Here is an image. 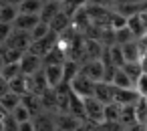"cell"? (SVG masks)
<instances>
[{"instance_id":"obj_28","label":"cell","mask_w":147,"mask_h":131,"mask_svg":"<svg viewBox=\"0 0 147 131\" xmlns=\"http://www.w3.org/2000/svg\"><path fill=\"white\" fill-rule=\"evenodd\" d=\"M2 51V57H4V63H18L20 57L24 55L22 51L18 49H12V47H4V49H0Z\"/></svg>"},{"instance_id":"obj_13","label":"cell","mask_w":147,"mask_h":131,"mask_svg":"<svg viewBox=\"0 0 147 131\" xmlns=\"http://www.w3.org/2000/svg\"><path fill=\"white\" fill-rule=\"evenodd\" d=\"M38 20H40L38 14H24V12H18L16 18L12 20V28H16V30H26V32H28Z\"/></svg>"},{"instance_id":"obj_15","label":"cell","mask_w":147,"mask_h":131,"mask_svg":"<svg viewBox=\"0 0 147 131\" xmlns=\"http://www.w3.org/2000/svg\"><path fill=\"white\" fill-rule=\"evenodd\" d=\"M20 103L30 111V115H32V117L45 111V109H42V103H40V97H38V95H34V93H24V95H20Z\"/></svg>"},{"instance_id":"obj_37","label":"cell","mask_w":147,"mask_h":131,"mask_svg":"<svg viewBox=\"0 0 147 131\" xmlns=\"http://www.w3.org/2000/svg\"><path fill=\"white\" fill-rule=\"evenodd\" d=\"M91 4H97V6H103V8H111V6H115V0H91Z\"/></svg>"},{"instance_id":"obj_41","label":"cell","mask_w":147,"mask_h":131,"mask_svg":"<svg viewBox=\"0 0 147 131\" xmlns=\"http://www.w3.org/2000/svg\"><path fill=\"white\" fill-rule=\"evenodd\" d=\"M0 131H2V119H0Z\"/></svg>"},{"instance_id":"obj_27","label":"cell","mask_w":147,"mask_h":131,"mask_svg":"<svg viewBox=\"0 0 147 131\" xmlns=\"http://www.w3.org/2000/svg\"><path fill=\"white\" fill-rule=\"evenodd\" d=\"M18 75H20V65H18V63H4V67L0 69V77H2L6 83H8L10 79L18 77Z\"/></svg>"},{"instance_id":"obj_12","label":"cell","mask_w":147,"mask_h":131,"mask_svg":"<svg viewBox=\"0 0 147 131\" xmlns=\"http://www.w3.org/2000/svg\"><path fill=\"white\" fill-rule=\"evenodd\" d=\"M121 51H123V57H125V63H137V61H141V45H139V41L135 38V41H129V43H125V45H121Z\"/></svg>"},{"instance_id":"obj_10","label":"cell","mask_w":147,"mask_h":131,"mask_svg":"<svg viewBox=\"0 0 147 131\" xmlns=\"http://www.w3.org/2000/svg\"><path fill=\"white\" fill-rule=\"evenodd\" d=\"M55 111H42L38 115L32 117V123H34V131H57V125H55Z\"/></svg>"},{"instance_id":"obj_24","label":"cell","mask_w":147,"mask_h":131,"mask_svg":"<svg viewBox=\"0 0 147 131\" xmlns=\"http://www.w3.org/2000/svg\"><path fill=\"white\" fill-rule=\"evenodd\" d=\"M121 69L127 73V77L133 81V85H135V81H137V79H139V77L145 73V71H143V65H141V61H137V63H125Z\"/></svg>"},{"instance_id":"obj_19","label":"cell","mask_w":147,"mask_h":131,"mask_svg":"<svg viewBox=\"0 0 147 131\" xmlns=\"http://www.w3.org/2000/svg\"><path fill=\"white\" fill-rule=\"evenodd\" d=\"M45 4V0H20L18 2V12L24 14H38Z\"/></svg>"},{"instance_id":"obj_36","label":"cell","mask_w":147,"mask_h":131,"mask_svg":"<svg viewBox=\"0 0 147 131\" xmlns=\"http://www.w3.org/2000/svg\"><path fill=\"white\" fill-rule=\"evenodd\" d=\"M18 131H34V123H32V119H26V121L18 123Z\"/></svg>"},{"instance_id":"obj_35","label":"cell","mask_w":147,"mask_h":131,"mask_svg":"<svg viewBox=\"0 0 147 131\" xmlns=\"http://www.w3.org/2000/svg\"><path fill=\"white\" fill-rule=\"evenodd\" d=\"M10 32H12V24H10V22H2V20H0V45H4V43L8 41Z\"/></svg>"},{"instance_id":"obj_14","label":"cell","mask_w":147,"mask_h":131,"mask_svg":"<svg viewBox=\"0 0 147 131\" xmlns=\"http://www.w3.org/2000/svg\"><path fill=\"white\" fill-rule=\"evenodd\" d=\"M45 89H49V83H47V77L42 73V69L34 75L28 77V93H34V95H40Z\"/></svg>"},{"instance_id":"obj_29","label":"cell","mask_w":147,"mask_h":131,"mask_svg":"<svg viewBox=\"0 0 147 131\" xmlns=\"http://www.w3.org/2000/svg\"><path fill=\"white\" fill-rule=\"evenodd\" d=\"M113 30H115V28H113ZM129 41H135V36H133V32H131L127 26L115 30V45H125V43H129Z\"/></svg>"},{"instance_id":"obj_6","label":"cell","mask_w":147,"mask_h":131,"mask_svg":"<svg viewBox=\"0 0 147 131\" xmlns=\"http://www.w3.org/2000/svg\"><path fill=\"white\" fill-rule=\"evenodd\" d=\"M18 65H20V73H22V75H26V77H30V75L38 73V71L42 69V57H38V55H34V53L26 51V53L20 57Z\"/></svg>"},{"instance_id":"obj_42","label":"cell","mask_w":147,"mask_h":131,"mask_svg":"<svg viewBox=\"0 0 147 131\" xmlns=\"http://www.w3.org/2000/svg\"><path fill=\"white\" fill-rule=\"evenodd\" d=\"M57 131H61V129H57Z\"/></svg>"},{"instance_id":"obj_34","label":"cell","mask_w":147,"mask_h":131,"mask_svg":"<svg viewBox=\"0 0 147 131\" xmlns=\"http://www.w3.org/2000/svg\"><path fill=\"white\" fill-rule=\"evenodd\" d=\"M135 91H137L141 97H147V75H145V73L135 81Z\"/></svg>"},{"instance_id":"obj_1","label":"cell","mask_w":147,"mask_h":131,"mask_svg":"<svg viewBox=\"0 0 147 131\" xmlns=\"http://www.w3.org/2000/svg\"><path fill=\"white\" fill-rule=\"evenodd\" d=\"M79 73L81 75H85L87 79H91V81H103V77H105V63L101 61V59H89V61H83V63H79Z\"/></svg>"},{"instance_id":"obj_4","label":"cell","mask_w":147,"mask_h":131,"mask_svg":"<svg viewBox=\"0 0 147 131\" xmlns=\"http://www.w3.org/2000/svg\"><path fill=\"white\" fill-rule=\"evenodd\" d=\"M103 103L99 99H95L93 95L91 97H85L83 99V111H85V121H93V123H101L103 121Z\"/></svg>"},{"instance_id":"obj_8","label":"cell","mask_w":147,"mask_h":131,"mask_svg":"<svg viewBox=\"0 0 147 131\" xmlns=\"http://www.w3.org/2000/svg\"><path fill=\"white\" fill-rule=\"evenodd\" d=\"M115 91H117V87L111 85L109 81H97V83H95V93H93V97L99 99L103 105H107V103L115 101Z\"/></svg>"},{"instance_id":"obj_30","label":"cell","mask_w":147,"mask_h":131,"mask_svg":"<svg viewBox=\"0 0 147 131\" xmlns=\"http://www.w3.org/2000/svg\"><path fill=\"white\" fill-rule=\"evenodd\" d=\"M135 117L137 123H143L147 119V97H139V101L135 103Z\"/></svg>"},{"instance_id":"obj_25","label":"cell","mask_w":147,"mask_h":131,"mask_svg":"<svg viewBox=\"0 0 147 131\" xmlns=\"http://www.w3.org/2000/svg\"><path fill=\"white\" fill-rule=\"evenodd\" d=\"M18 14V6L16 4H0V20L2 22H10L16 18Z\"/></svg>"},{"instance_id":"obj_23","label":"cell","mask_w":147,"mask_h":131,"mask_svg":"<svg viewBox=\"0 0 147 131\" xmlns=\"http://www.w3.org/2000/svg\"><path fill=\"white\" fill-rule=\"evenodd\" d=\"M119 121H121L125 127H131L133 123H137V117H135V105H121Z\"/></svg>"},{"instance_id":"obj_26","label":"cell","mask_w":147,"mask_h":131,"mask_svg":"<svg viewBox=\"0 0 147 131\" xmlns=\"http://www.w3.org/2000/svg\"><path fill=\"white\" fill-rule=\"evenodd\" d=\"M51 32V26H49V22H42V20H38L30 30H28V34H30V43L32 41H38V38H42V36H47Z\"/></svg>"},{"instance_id":"obj_2","label":"cell","mask_w":147,"mask_h":131,"mask_svg":"<svg viewBox=\"0 0 147 131\" xmlns=\"http://www.w3.org/2000/svg\"><path fill=\"white\" fill-rule=\"evenodd\" d=\"M69 87H71V91H73L75 95H79L81 99L91 97V95L95 93V81L87 79V77L81 75V73H77V75L69 81Z\"/></svg>"},{"instance_id":"obj_40","label":"cell","mask_w":147,"mask_h":131,"mask_svg":"<svg viewBox=\"0 0 147 131\" xmlns=\"http://www.w3.org/2000/svg\"><path fill=\"white\" fill-rule=\"evenodd\" d=\"M4 67V57H2V51H0V69Z\"/></svg>"},{"instance_id":"obj_33","label":"cell","mask_w":147,"mask_h":131,"mask_svg":"<svg viewBox=\"0 0 147 131\" xmlns=\"http://www.w3.org/2000/svg\"><path fill=\"white\" fill-rule=\"evenodd\" d=\"M125 125L121 121H101V131H123Z\"/></svg>"},{"instance_id":"obj_22","label":"cell","mask_w":147,"mask_h":131,"mask_svg":"<svg viewBox=\"0 0 147 131\" xmlns=\"http://www.w3.org/2000/svg\"><path fill=\"white\" fill-rule=\"evenodd\" d=\"M121 115V105L117 101H111L103 107V121H119Z\"/></svg>"},{"instance_id":"obj_32","label":"cell","mask_w":147,"mask_h":131,"mask_svg":"<svg viewBox=\"0 0 147 131\" xmlns=\"http://www.w3.org/2000/svg\"><path fill=\"white\" fill-rule=\"evenodd\" d=\"M2 131H18V121L10 113H6L2 117Z\"/></svg>"},{"instance_id":"obj_3","label":"cell","mask_w":147,"mask_h":131,"mask_svg":"<svg viewBox=\"0 0 147 131\" xmlns=\"http://www.w3.org/2000/svg\"><path fill=\"white\" fill-rule=\"evenodd\" d=\"M42 73L47 77L49 87H53V89H57L61 83H67L65 81V63H47V65H42Z\"/></svg>"},{"instance_id":"obj_5","label":"cell","mask_w":147,"mask_h":131,"mask_svg":"<svg viewBox=\"0 0 147 131\" xmlns=\"http://www.w3.org/2000/svg\"><path fill=\"white\" fill-rule=\"evenodd\" d=\"M53 115H55V125H57V129H61V131H75V129L83 123V119L77 117V115L71 113V111H55Z\"/></svg>"},{"instance_id":"obj_21","label":"cell","mask_w":147,"mask_h":131,"mask_svg":"<svg viewBox=\"0 0 147 131\" xmlns=\"http://www.w3.org/2000/svg\"><path fill=\"white\" fill-rule=\"evenodd\" d=\"M18 103H20V95H16V93H14V91H10V89H8V91H4L2 95H0V105H2L8 113H10Z\"/></svg>"},{"instance_id":"obj_17","label":"cell","mask_w":147,"mask_h":131,"mask_svg":"<svg viewBox=\"0 0 147 131\" xmlns=\"http://www.w3.org/2000/svg\"><path fill=\"white\" fill-rule=\"evenodd\" d=\"M111 85H115L117 89H135V85H133V81L127 77V73L119 67V69H115V73H113V77H111V81H109Z\"/></svg>"},{"instance_id":"obj_16","label":"cell","mask_w":147,"mask_h":131,"mask_svg":"<svg viewBox=\"0 0 147 131\" xmlns=\"http://www.w3.org/2000/svg\"><path fill=\"white\" fill-rule=\"evenodd\" d=\"M139 93L135 89H117L115 91V101L119 105H135L139 101Z\"/></svg>"},{"instance_id":"obj_9","label":"cell","mask_w":147,"mask_h":131,"mask_svg":"<svg viewBox=\"0 0 147 131\" xmlns=\"http://www.w3.org/2000/svg\"><path fill=\"white\" fill-rule=\"evenodd\" d=\"M4 45H6V47H12V49H18V51H22V53H26L28 47H30V34H28L26 30H16V28H12L8 41H6Z\"/></svg>"},{"instance_id":"obj_31","label":"cell","mask_w":147,"mask_h":131,"mask_svg":"<svg viewBox=\"0 0 147 131\" xmlns=\"http://www.w3.org/2000/svg\"><path fill=\"white\" fill-rule=\"evenodd\" d=\"M10 115H12V117H14V119H16L18 123H22V121H26V119H32L30 111H28V109H26V107H24L22 103H18V105H16V107H14V109L10 111Z\"/></svg>"},{"instance_id":"obj_39","label":"cell","mask_w":147,"mask_h":131,"mask_svg":"<svg viewBox=\"0 0 147 131\" xmlns=\"http://www.w3.org/2000/svg\"><path fill=\"white\" fill-rule=\"evenodd\" d=\"M6 113H8V111H6V109H4V107H2V105H0V119H2V117H4V115H6Z\"/></svg>"},{"instance_id":"obj_38","label":"cell","mask_w":147,"mask_h":131,"mask_svg":"<svg viewBox=\"0 0 147 131\" xmlns=\"http://www.w3.org/2000/svg\"><path fill=\"white\" fill-rule=\"evenodd\" d=\"M75 131H89V123H87V121H83V123H81Z\"/></svg>"},{"instance_id":"obj_11","label":"cell","mask_w":147,"mask_h":131,"mask_svg":"<svg viewBox=\"0 0 147 131\" xmlns=\"http://www.w3.org/2000/svg\"><path fill=\"white\" fill-rule=\"evenodd\" d=\"M61 10H63V2H61V0H45V4H42V8L38 12V18L42 22H51Z\"/></svg>"},{"instance_id":"obj_7","label":"cell","mask_w":147,"mask_h":131,"mask_svg":"<svg viewBox=\"0 0 147 131\" xmlns=\"http://www.w3.org/2000/svg\"><path fill=\"white\" fill-rule=\"evenodd\" d=\"M55 47H57V32L51 30L47 36H42V38H38V41H32L30 47H28V51L34 53V55H38V57H45V55L51 53Z\"/></svg>"},{"instance_id":"obj_18","label":"cell","mask_w":147,"mask_h":131,"mask_svg":"<svg viewBox=\"0 0 147 131\" xmlns=\"http://www.w3.org/2000/svg\"><path fill=\"white\" fill-rule=\"evenodd\" d=\"M8 89L14 91L16 95H24V93H28V77L20 73L18 77H14V79L8 81Z\"/></svg>"},{"instance_id":"obj_20","label":"cell","mask_w":147,"mask_h":131,"mask_svg":"<svg viewBox=\"0 0 147 131\" xmlns=\"http://www.w3.org/2000/svg\"><path fill=\"white\" fill-rule=\"evenodd\" d=\"M69 24H71V16H69L65 10H61V12H59L51 22H49V26H51V30H53V32H61V30H65Z\"/></svg>"}]
</instances>
